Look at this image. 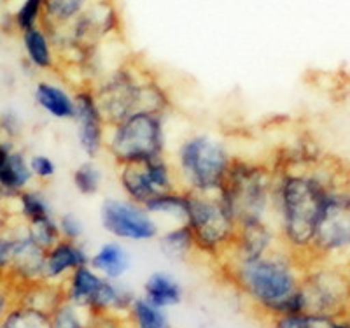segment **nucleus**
Returning <instances> with one entry per match:
<instances>
[{
	"label": "nucleus",
	"mask_w": 350,
	"mask_h": 328,
	"mask_svg": "<svg viewBox=\"0 0 350 328\" xmlns=\"http://www.w3.org/2000/svg\"><path fill=\"white\" fill-rule=\"evenodd\" d=\"M273 168L275 230L280 246L306 267L329 190L342 173L323 160L312 167Z\"/></svg>",
	"instance_id": "f257e3e1"
},
{
	"label": "nucleus",
	"mask_w": 350,
	"mask_h": 328,
	"mask_svg": "<svg viewBox=\"0 0 350 328\" xmlns=\"http://www.w3.org/2000/svg\"><path fill=\"white\" fill-rule=\"evenodd\" d=\"M219 270L261 320L305 312L299 290L305 267L284 246L252 262H219Z\"/></svg>",
	"instance_id": "f03ea898"
},
{
	"label": "nucleus",
	"mask_w": 350,
	"mask_h": 328,
	"mask_svg": "<svg viewBox=\"0 0 350 328\" xmlns=\"http://www.w3.org/2000/svg\"><path fill=\"white\" fill-rule=\"evenodd\" d=\"M96 101L107 125L120 123L137 111L165 114L172 111L170 93L163 83L137 64H121L93 83Z\"/></svg>",
	"instance_id": "7ed1b4c3"
},
{
	"label": "nucleus",
	"mask_w": 350,
	"mask_h": 328,
	"mask_svg": "<svg viewBox=\"0 0 350 328\" xmlns=\"http://www.w3.org/2000/svg\"><path fill=\"white\" fill-rule=\"evenodd\" d=\"M275 168L268 162L235 156L217 195L237 225L273 221Z\"/></svg>",
	"instance_id": "20e7f679"
},
{
	"label": "nucleus",
	"mask_w": 350,
	"mask_h": 328,
	"mask_svg": "<svg viewBox=\"0 0 350 328\" xmlns=\"http://www.w3.org/2000/svg\"><path fill=\"white\" fill-rule=\"evenodd\" d=\"M235 156L223 140L207 132L184 137L172 158L180 190L189 193H217Z\"/></svg>",
	"instance_id": "39448f33"
},
{
	"label": "nucleus",
	"mask_w": 350,
	"mask_h": 328,
	"mask_svg": "<svg viewBox=\"0 0 350 328\" xmlns=\"http://www.w3.org/2000/svg\"><path fill=\"white\" fill-rule=\"evenodd\" d=\"M167 116L137 111L120 123L111 125L105 137V155L116 167L144 164L167 155Z\"/></svg>",
	"instance_id": "423d86ee"
},
{
	"label": "nucleus",
	"mask_w": 350,
	"mask_h": 328,
	"mask_svg": "<svg viewBox=\"0 0 350 328\" xmlns=\"http://www.w3.org/2000/svg\"><path fill=\"white\" fill-rule=\"evenodd\" d=\"M184 223L195 239L196 255L221 262L230 251L237 223L217 193L187 192V214Z\"/></svg>",
	"instance_id": "0eeeda50"
},
{
	"label": "nucleus",
	"mask_w": 350,
	"mask_h": 328,
	"mask_svg": "<svg viewBox=\"0 0 350 328\" xmlns=\"http://www.w3.org/2000/svg\"><path fill=\"white\" fill-rule=\"evenodd\" d=\"M305 312L323 316H349L350 267L340 262H315L306 265L301 276Z\"/></svg>",
	"instance_id": "6e6552de"
},
{
	"label": "nucleus",
	"mask_w": 350,
	"mask_h": 328,
	"mask_svg": "<svg viewBox=\"0 0 350 328\" xmlns=\"http://www.w3.org/2000/svg\"><path fill=\"white\" fill-rule=\"evenodd\" d=\"M347 253H350V181L340 174L331 186L319 220L308 265L338 262Z\"/></svg>",
	"instance_id": "1a4fd4ad"
},
{
	"label": "nucleus",
	"mask_w": 350,
	"mask_h": 328,
	"mask_svg": "<svg viewBox=\"0 0 350 328\" xmlns=\"http://www.w3.org/2000/svg\"><path fill=\"white\" fill-rule=\"evenodd\" d=\"M100 225L105 232L118 240L148 242L158 239L159 223L142 205L128 199L107 197L102 201L98 211Z\"/></svg>",
	"instance_id": "9d476101"
},
{
	"label": "nucleus",
	"mask_w": 350,
	"mask_h": 328,
	"mask_svg": "<svg viewBox=\"0 0 350 328\" xmlns=\"http://www.w3.org/2000/svg\"><path fill=\"white\" fill-rule=\"evenodd\" d=\"M76 99V137L77 144L86 158H100L105 153V137H107V121H105L98 101H96L95 90L92 83L81 81L74 88Z\"/></svg>",
	"instance_id": "9b49d317"
},
{
	"label": "nucleus",
	"mask_w": 350,
	"mask_h": 328,
	"mask_svg": "<svg viewBox=\"0 0 350 328\" xmlns=\"http://www.w3.org/2000/svg\"><path fill=\"white\" fill-rule=\"evenodd\" d=\"M280 246L279 234L273 221L259 220L237 225V234L230 251L223 260L228 262H252L258 260L271 249ZM219 264V262H217Z\"/></svg>",
	"instance_id": "f8f14e48"
},
{
	"label": "nucleus",
	"mask_w": 350,
	"mask_h": 328,
	"mask_svg": "<svg viewBox=\"0 0 350 328\" xmlns=\"http://www.w3.org/2000/svg\"><path fill=\"white\" fill-rule=\"evenodd\" d=\"M44 260H46V249L33 242L25 230V225H21L16 234V246L12 253L11 267L4 279L12 284V288L44 281Z\"/></svg>",
	"instance_id": "ddd939ff"
},
{
	"label": "nucleus",
	"mask_w": 350,
	"mask_h": 328,
	"mask_svg": "<svg viewBox=\"0 0 350 328\" xmlns=\"http://www.w3.org/2000/svg\"><path fill=\"white\" fill-rule=\"evenodd\" d=\"M33 183V174L27 155L21 149L14 148L12 140L0 139V186L8 193L9 199H14L18 193L30 188Z\"/></svg>",
	"instance_id": "4468645a"
},
{
	"label": "nucleus",
	"mask_w": 350,
	"mask_h": 328,
	"mask_svg": "<svg viewBox=\"0 0 350 328\" xmlns=\"http://www.w3.org/2000/svg\"><path fill=\"white\" fill-rule=\"evenodd\" d=\"M90 264V255L81 240L60 239L46 251L42 279L48 283H64L68 274Z\"/></svg>",
	"instance_id": "2eb2a0df"
},
{
	"label": "nucleus",
	"mask_w": 350,
	"mask_h": 328,
	"mask_svg": "<svg viewBox=\"0 0 350 328\" xmlns=\"http://www.w3.org/2000/svg\"><path fill=\"white\" fill-rule=\"evenodd\" d=\"M33 101L42 112L56 121H72L76 114L74 90L51 79H40L33 86Z\"/></svg>",
	"instance_id": "dca6fc26"
},
{
	"label": "nucleus",
	"mask_w": 350,
	"mask_h": 328,
	"mask_svg": "<svg viewBox=\"0 0 350 328\" xmlns=\"http://www.w3.org/2000/svg\"><path fill=\"white\" fill-rule=\"evenodd\" d=\"M25 56L28 65L39 73H56L60 67V56L56 53L51 36L42 25L28 28L21 34Z\"/></svg>",
	"instance_id": "f3484780"
},
{
	"label": "nucleus",
	"mask_w": 350,
	"mask_h": 328,
	"mask_svg": "<svg viewBox=\"0 0 350 328\" xmlns=\"http://www.w3.org/2000/svg\"><path fill=\"white\" fill-rule=\"evenodd\" d=\"M104 279L105 277L90 267V264L83 265L68 274L67 279L64 281V293L72 304H76L84 311H90L104 284Z\"/></svg>",
	"instance_id": "a211bd4d"
},
{
	"label": "nucleus",
	"mask_w": 350,
	"mask_h": 328,
	"mask_svg": "<svg viewBox=\"0 0 350 328\" xmlns=\"http://www.w3.org/2000/svg\"><path fill=\"white\" fill-rule=\"evenodd\" d=\"M130 264V255L118 240L104 242L90 256V267L95 268L100 276L112 281H118L120 277H123L128 273Z\"/></svg>",
	"instance_id": "6ab92c4d"
},
{
	"label": "nucleus",
	"mask_w": 350,
	"mask_h": 328,
	"mask_svg": "<svg viewBox=\"0 0 350 328\" xmlns=\"http://www.w3.org/2000/svg\"><path fill=\"white\" fill-rule=\"evenodd\" d=\"M118 183L123 190L124 199L135 202L139 205H146L152 197H156V190L152 188L144 164H126L118 167Z\"/></svg>",
	"instance_id": "aec40b11"
},
{
	"label": "nucleus",
	"mask_w": 350,
	"mask_h": 328,
	"mask_svg": "<svg viewBox=\"0 0 350 328\" xmlns=\"http://www.w3.org/2000/svg\"><path fill=\"white\" fill-rule=\"evenodd\" d=\"M144 299L159 309L174 307L183 302V288L167 273H154L144 284Z\"/></svg>",
	"instance_id": "412c9836"
},
{
	"label": "nucleus",
	"mask_w": 350,
	"mask_h": 328,
	"mask_svg": "<svg viewBox=\"0 0 350 328\" xmlns=\"http://www.w3.org/2000/svg\"><path fill=\"white\" fill-rule=\"evenodd\" d=\"M159 249L167 258L175 262H187L196 255L193 234L186 223H175L174 227L158 236Z\"/></svg>",
	"instance_id": "4be33fe9"
},
{
	"label": "nucleus",
	"mask_w": 350,
	"mask_h": 328,
	"mask_svg": "<svg viewBox=\"0 0 350 328\" xmlns=\"http://www.w3.org/2000/svg\"><path fill=\"white\" fill-rule=\"evenodd\" d=\"M144 209L158 218L170 220L172 223H184L187 214V192L184 190H174V192H165L152 197Z\"/></svg>",
	"instance_id": "5701e85b"
},
{
	"label": "nucleus",
	"mask_w": 350,
	"mask_h": 328,
	"mask_svg": "<svg viewBox=\"0 0 350 328\" xmlns=\"http://www.w3.org/2000/svg\"><path fill=\"white\" fill-rule=\"evenodd\" d=\"M0 328H53L51 312L28 302H14L0 321Z\"/></svg>",
	"instance_id": "b1692460"
},
{
	"label": "nucleus",
	"mask_w": 350,
	"mask_h": 328,
	"mask_svg": "<svg viewBox=\"0 0 350 328\" xmlns=\"http://www.w3.org/2000/svg\"><path fill=\"white\" fill-rule=\"evenodd\" d=\"M93 0H44L42 27H67L81 16Z\"/></svg>",
	"instance_id": "393cba45"
},
{
	"label": "nucleus",
	"mask_w": 350,
	"mask_h": 328,
	"mask_svg": "<svg viewBox=\"0 0 350 328\" xmlns=\"http://www.w3.org/2000/svg\"><path fill=\"white\" fill-rule=\"evenodd\" d=\"M18 204V214H20L23 225L39 223V221L55 218L49 201L39 190L27 188L18 193L14 199H11Z\"/></svg>",
	"instance_id": "a878e982"
},
{
	"label": "nucleus",
	"mask_w": 350,
	"mask_h": 328,
	"mask_svg": "<svg viewBox=\"0 0 350 328\" xmlns=\"http://www.w3.org/2000/svg\"><path fill=\"white\" fill-rule=\"evenodd\" d=\"M72 184L79 195H98L102 186H104V173H102L98 162L93 160V158H86L84 162H81L72 173Z\"/></svg>",
	"instance_id": "bb28decb"
},
{
	"label": "nucleus",
	"mask_w": 350,
	"mask_h": 328,
	"mask_svg": "<svg viewBox=\"0 0 350 328\" xmlns=\"http://www.w3.org/2000/svg\"><path fill=\"white\" fill-rule=\"evenodd\" d=\"M131 328H172L163 309L156 307L146 299H135L128 311Z\"/></svg>",
	"instance_id": "cd10ccee"
},
{
	"label": "nucleus",
	"mask_w": 350,
	"mask_h": 328,
	"mask_svg": "<svg viewBox=\"0 0 350 328\" xmlns=\"http://www.w3.org/2000/svg\"><path fill=\"white\" fill-rule=\"evenodd\" d=\"M49 312H51L53 328H86L88 311L72 304L70 301H67V297L56 302Z\"/></svg>",
	"instance_id": "c85d7f7f"
},
{
	"label": "nucleus",
	"mask_w": 350,
	"mask_h": 328,
	"mask_svg": "<svg viewBox=\"0 0 350 328\" xmlns=\"http://www.w3.org/2000/svg\"><path fill=\"white\" fill-rule=\"evenodd\" d=\"M336 318L312 314V312H299V314H284V316L271 318V328H333Z\"/></svg>",
	"instance_id": "c756f323"
},
{
	"label": "nucleus",
	"mask_w": 350,
	"mask_h": 328,
	"mask_svg": "<svg viewBox=\"0 0 350 328\" xmlns=\"http://www.w3.org/2000/svg\"><path fill=\"white\" fill-rule=\"evenodd\" d=\"M25 230L30 236V239L33 242L44 248L48 251L49 248L58 242L62 239L60 234V227H58V218H49V220L39 221V223H32V225H25Z\"/></svg>",
	"instance_id": "7c9ffc66"
},
{
	"label": "nucleus",
	"mask_w": 350,
	"mask_h": 328,
	"mask_svg": "<svg viewBox=\"0 0 350 328\" xmlns=\"http://www.w3.org/2000/svg\"><path fill=\"white\" fill-rule=\"evenodd\" d=\"M44 20V0H23L14 16L12 23L20 34H23L28 28H33L37 25H42Z\"/></svg>",
	"instance_id": "2f4dec72"
},
{
	"label": "nucleus",
	"mask_w": 350,
	"mask_h": 328,
	"mask_svg": "<svg viewBox=\"0 0 350 328\" xmlns=\"http://www.w3.org/2000/svg\"><path fill=\"white\" fill-rule=\"evenodd\" d=\"M86 328H131L126 314L120 312H88Z\"/></svg>",
	"instance_id": "473e14b6"
},
{
	"label": "nucleus",
	"mask_w": 350,
	"mask_h": 328,
	"mask_svg": "<svg viewBox=\"0 0 350 328\" xmlns=\"http://www.w3.org/2000/svg\"><path fill=\"white\" fill-rule=\"evenodd\" d=\"M16 234L18 228L11 227L4 234H0V277L4 279L9 273L12 262V253L16 246Z\"/></svg>",
	"instance_id": "72a5a7b5"
},
{
	"label": "nucleus",
	"mask_w": 350,
	"mask_h": 328,
	"mask_svg": "<svg viewBox=\"0 0 350 328\" xmlns=\"http://www.w3.org/2000/svg\"><path fill=\"white\" fill-rule=\"evenodd\" d=\"M30 162V168H32L33 179L42 181V183H48L53 177L56 176V162L53 160L51 156L42 155V153H37V155H32L28 158Z\"/></svg>",
	"instance_id": "f704fd0d"
},
{
	"label": "nucleus",
	"mask_w": 350,
	"mask_h": 328,
	"mask_svg": "<svg viewBox=\"0 0 350 328\" xmlns=\"http://www.w3.org/2000/svg\"><path fill=\"white\" fill-rule=\"evenodd\" d=\"M58 227H60L62 239L81 240L84 236V223L76 212H64L58 216Z\"/></svg>",
	"instance_id": "c9c22d12"
},
{
	"label": "nucleus",
	"mask_w": 350,
	"mask_h": 328,
	"mask_svg": "<svg viewBox=\"0 0 350 328\" xmlns=\"http://www.w3.org/2000/svg\"><path fill=\"white\" fill-rule=\"evenodd\" d=\"M16 302V293L12 284L8 279L0 277V321L4 320V316L9 312V309Z\"/></svg>",
	"instance_id": "e433bc0d"
},
{
	"label": "nucleus",
	"mask_w": 350,
	"mask_h": 328,
	"mask_svg": "<svg viewBox=\"0 0 350 328\" xmlns=\"http://www.w3.org/2000/svg\"><path fill=\"white\" fill-rule=\"evenodd\" d=\"M11 227L12 225L9 223V212H5V209L4 211H0V234H4L5 230H9Z\"/></svg>",
	"instance_id": "4c0bfd02"
},
{
	"label": "nucleus",
	"mask_w": 350,
	"mask_h": 328,
	"mask_svg": "<svg viewBox=\"0 0 350 328\" xmlns=\"http://www.w3.org/2000/svg\"><path fill=\"white\" fill-rule=\"evenodd\" d=\"M333 328H350V316H342L334 320Z\"/></svg>",
	"instance_id": "58836bf2"
},
{
	"label": "nucleus",
	"mask_w": 350,
	"mask_h": 328,
	"mask_svg": "<svg viewBox=\"0 0 350 328\" xmlns=\"http://www.w3.org/2000/svg\"><path fill=\"white\" fill-rule=\"evenodd\" d=\"M5 201H11V199H9L8 193H5L4 190H2V186H0V211H4L5 209Z\"/></svg>",
	"instance_id": "ea45409f"
},
{
	"label": "nucleus",
	"mask_w": 350,
	"mask_h": 328,
	"mask_svg": "<svg viewBox=\"0 0 350 328\" xmlns=\"http://www.w3.org/2000/svg\"><path fill=\"white\" fill-rule=\"evenodd\" d=\"M349 316H350V307H349Z\"/></svg>",
	"instance_id": "a19ab883"
},
{
	"label": "nucleus",
	"mask_w": 350,
	"mask_h": 328,
	"mask_svg": "<svg viewBox=\"0 0 350 328\" xmlns=\"http://www.w3.org/2000/svg\"><path fill=\"white\" fill-rule=\"evenodd\" d=\"M349 267H350V264H349Z\"/></svg>",
	"instance_id": "79ce46f5"
}]
</instances>
